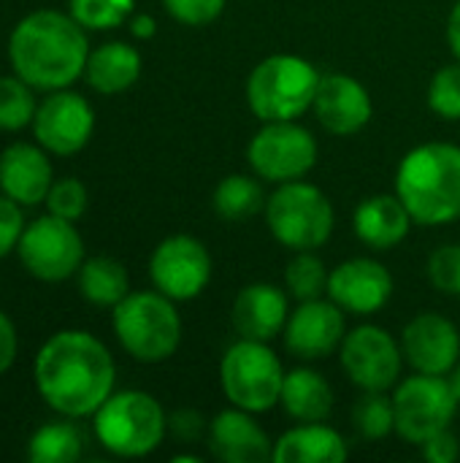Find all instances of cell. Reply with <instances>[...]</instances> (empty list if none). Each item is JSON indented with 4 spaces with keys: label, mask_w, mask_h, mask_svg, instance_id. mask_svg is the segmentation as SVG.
I'll use <instances>...</instances> for the list:
<instances>
[{
    "label": "cell",
    "mask_w": 460,
    "mask_h": 463,
    "mask_svg": "<svg viewBox=\"0 0 460 463\" xmlns=\"http://www.w3.org/2000/svg\"><path fill=\"white\" fill-rule=\"evenodd\" d=\"M33 374L46 407L70 420L92 418L117 385L114 358L89 331L49 336L35 355Z\"/></svg>",
    "instance_id": "1"
},
{
    "label": "cell",
    "mask_w": 460,
    "mask_h": 463,
    "mask_svg": "<svg viewBox=\"0 0 460 463\" xmlns=\"http://www.w3.org/2000/svg\"><path fill=\"white\" fill-rule=\"evenodd\" d=\"M87 27L70 14L38 8L16 22L8 35V62L33 90H65L84 76L89 57Z\"/></svg>",
    "instance_id": "2"
},
{
    "label": "cell",
    "mask_w": 460,
    "mask_h": 463,
    "mask_svg": "<svg viewBox=\"0 0 460 463\" xmlns=\"http://www.w3.org/2000/svg\"><path fill=\"white\" fill-rule=\"evenodd\" d=\"M396 195L415 225H450L460 217V146L426 141L409 149L396 168Z\"/></svg>",
    "instance_id": "3"
},
{
    "label": "cell",
    "mask_w": 460,
    "mask_h": 463,
    "mask_svg": "<svg viewBox=\"0 0 460 463\" xmlns=\"http://www.w3.org/2000/svg\"><path fill=\"white\" fill-rule=\"evenodd\" d=\"M111 328L119 347L138 364H163L182 345L176 301L160 290H130L111 309Z\"/></svg>",
    "instance_id": "4"
},
{
    "label": "cell",
    "mask_w": 460,
    "mask_h": 463,
    "mask_svg": "<svg viewBox=\"0 0 460 463\" xmlns=\"http://www.w3.org/2000/svg\"><path fill=\"white\" fill-rule=\"evenodd\" d=\"M100 448L117 458H144L168 437V415L146 391H114L92 415Z\"/></svg>",
    "instance_id": "5"
},
{
    "label": "cell",
    "mask_w": 460,
    "mask_h": 463,
    "mask_svg": "<svg viewBox=\"0 0 460 463\" xmlns=\"http://www.w3.org/2000/svg\"><path fill=\"white\" fill-rule=\"evenodd\" d=\"M320 76L301 54H268L247 76V106L260 122L301 119L312 111Z\"/></svg>",
    "instance_id": "6"
},
{
    "label": "cell",
    "mask_w": 460,
    "mask_h": 463,
    "mask_svg": "<svg viewBox=\"0 0 460 463\" xmlns=\"http://www.w3.org/2000/svg\"><path fill=\"white\" fill-rule=\"evenodd\" d=\"M263 217L271 236L290 252H317L336 228L331 198L306 179L277 184L266 201Z\"/></svg>",
    "instance_id": "7"
},
{
    "label": "cell",
    "mask_w": 460,
    "mask_h": 463,
    "mask_svg": "<svg viewBox=\"0 0 460 463\" xmlns=\"http://www.w3.org/2000/svg\"><path fill=\"white\" fill-rule=\"evenodd\" d=\"M285 366L268 342L241 339L233 342L220 361V385L230 407L252 415L279 407Z\"/></svg>",
    "instance_id": "8"
},
{
    "label": "cell",
    "mask_w": 460,
    "mask_h": 463,
    "mask_svg": "<svg viewBox=\"0 0 460 463\" xmlns=\"http://www.w3.org/2000/svg\"><path fill=\"white\" fill-rule=\"evenodd\" d=\"M317 138L298 119L260 122L247 144V163L252 174L268 184L306 179L317 165Z\"/></svg>",
    "instance_id": "9"
},
{
    "label": "cell",
    "mask_w": 460,
    "mask_h": 463,
    "mask_svg": "<svg viewBox=\"0 0 460 463\" xmlns=\"http://www.w3.org/2000/svg\"><path fill=\"white\" fill-rule=\"evenodd\" d=\"M458 407L447 377L412 372V377L401 380L393 388L396 434L404 442L420 448L434 434L453 429Z\"/></svg>",
    "instance_id": "10"
},
{
    "label": "cell",
    "mask_w": 460,
    "mask_h": 463,
    "mask_svg": "<svg viewBox=\"0 0 460 463\" xmlns=\"http://www.w3.org/2000/svg\"><path fill=\"white\" fill-rule=\"evenodd\" d=\"M16 255L30 277L41 282H65L84 263V239L70 220L46 212L24 225Z\"/></svg>",
    "instance_id": "11"
},
{
    "label": "cell",
    "mask_w": 460,
    "mask_h": 463,
    "mask_svg": "<svg viewBox=\"0 0 460 463\" xmlns=\"http://www.w3.org/2000/svg\"><path fill=\"white\" fill-rule=\"evenodd\" d=\"M336 355L342 372L358 391L390 393L401 383V369L407 364L401 342L388 328L374 323H363L347 331Z\"/></svg>",
    "instance_id": "12"
},
{
    "label": "cell",
    "mask_w": 460,
    "mask_h": 463,
    "mask_svg": "<svg viewBox=\"0 0 460 463\" xmlns=\"http://www.w3.org/2000/svg\"><path fill=\"white\" fill-rule=\"evenodd\" d=\"M149 279L155 290L171 301H192L211 282V255L201 239L174 233L155 247L149 258Z\"/></svg>",
    "instance_id": "13"
},
{
    "label": "cell",
    "mask_w": 460,
    "mask_h": 463,
    "mask_svg": "<svg viewBox=\"0 0 460 463\" xmlns=\"http://www.w3.org/2000/svg\"><path fill=\"white\" fill-rule=\"evenodd\" d=\"M95 130V109L92 103L73 90L49 92L33 117L35 141L57 157H70L81 152Z\"/></svg>",
    "instance_id": "14"
},
{
    "label": "cell",
    "mask_w": 460,
    "mask_h": 463,
    "mask_svg": "<svg viewBox=\"0 0 460 463\" xmlns=\"http://www.w3.org/2000/svg\"><path fill=\"white\" fill-rule=\"evenodd\" d=\"M282 336L293 358L306 364L323 361L339 353L347 336V312L325 296L312 301H298V307L290 309Z\"/></svg>",
    "instance_id": "15"
},
{
    "label": "cell",
    "mask_w": 460,
    "mask_h": 463,
    "mask_svg": "<svg viewBox=\"0 0 460 463\" xmlns=\"http://www.w3.org/2000/svg\"><path fill=\"white\" fill-rule=\"evenodd\" d=\"M396 282L385 263L374 258H350L331 269L328 298L352 317H371L388 307Z\"/></svg>",
    "instance_id": "16"
},
{
    "label": "cell",
    "mask_w": 460,
    "mask_h": 463,
    "mask_svg": "<svg viewBox=\"0 0 460 463\" xmlns=\"http://www.w3.org/2000/svg\"><path fill=\"white\" fill-rule=\"evenodd\" d=\"M401 353L412 372L447 377L460 361L458 326L437 312L415 315L401 331Z\"/></svg>",
    "instance_id": "17"
},
{
    "label": "cell",
    "mask_w": 460,
    "mask_h": 463,
    "mask_svg": "<svg viewBox=\"0 0 460 463\" xmlns=\"http://www.w3.org/2000/svg\"><path fill=\"white\" fill-rule=\"evenodd\" d=\"M312 111L320 128L331 136H355L371 122L374 103L369 90L355 76L331 71L320 76Z\"/></svg>",
    "instance_id": "18"
},
{
    "label": "cell",
    "mask_w": 460,
    "mask_h": 463,
    "mask_svg": "<svg viewBox=\"0 0 460 463\" xmlns=\"http://www.w3.org/2000/svg\"><path fill=\"white\" fill-rule=\"evenodd\" d=\"M206 448L222 463H263L274 456V439L252 412L228 407L209 418Z\"/></svg>",
    "instance_id": "19"
},
{
    "label": "cell",
    "mask_w": 460,
    "mask_h": 463,
    "mask_svg": "<svg viewBox=\"0 0 460 463\" xmlns=\"http://www.w3.org/2000/svg\"><path fill=\"white\" fill-rule=\"evenodd\" d=\"M287 317H290V293L271 282L244 285L230 307V323L241 339L271 342L285 331Z\"/></svg>",
    "instance_id": "20"
},
{
    "label": "cell",
    "mask_w": 460,
    "mask_h": 463,
    "mask_svg": "<svg viewBox=\"0 0 460 463\" xmlns=\"http://www.w3.org/2000/svg\"><path fill=\"white\" fill-rule=\"evenodd\" d=\"M54 182L46 149L38 144H8L0 152V193H5L19 206H35L46 201Z\"/></svg>",
    "instance_id": "21"
},
{
    "label": "cell",
    "mask_w": 460,
    "mask_h": 463,
    "mask_svg": "<svg viewBox=\"0 0 460 463\" xmlns=\"http://www.w3.org/2000/svg\"><path fill=\"white\" fill-rule=\"evenodd\" d=\"M415 220L396 193L369 195L355 206L352 228L361 244L374 252L396 250L412 231Z\"/></svg>",
    "instance_id": "22"
},
{
    "label": "cell",
    "mask_w": 460,
    "mask_h": 463,
    "mask_svg": "<svg viewBox=\"0 0 460 463\" xmlns=\"http://www.w3.org/2000/svg\"><path fill=\"white\" fill-rule=\"evenodd\" d=\"M350 456L347 439L328 426L317 423H296L279 439H274V463H342Z\"/></svg>",
    "instance_id": "23"
},
{
    "label": "cell",
    "mask_w": 460,
    "mask_h": 463,
    "mask_svg": "<svg viewBox=\"0 0 460 463\" xmlns=\"http://www.w3.org/2000/svg\"><path fill=\"white\" fill-rule=\"evenodd\" d=\"M141 54L127 41H106L87 57L84 79L98 95H119L130 90L141 76Z\"/></svg>",
    "instance_id": "24"
},
{
    "label": "cell",
    "mask_w": 460,
    "mask_h": 463,
    "mask_svg": "<svg viewBox=\"0 0 460 463\" xmlns=\"http://www.w3.org/2000/svg\"><path fill=\"white\" fill-rule=\"evenodd\" d=\"M279 407L296 423L328 420L333 412V388L317 369H309V366L290 369L282 383Z\"/></svg>",
    "instance_id": "25"
},
{
    "label": "cell",
    "mask_w": 460,
    "mask_h": 463,
    "mask_svg": "<svg viewBox=\"0 0 460 463\" xmlns=\"http://www.w3.org/2000/svg\"><path fill=\"white\" fill-rule=\"evenodd\" d=\"M76 282H79L81 298L103 309H114L130 293L127 269L108 255L84 258L81 269L76 271Z\"/></svg>",
    "instance_id": "26"
},
{
    "label": "cell",
    "mask_w": 460,
    "mask_h": 463,
    "mask_svg": "<svg viewBox=\"0 0 460 463\" xmlns=\"http://www.w3.org/2000/svg\"><path fill=\"white\" fill-rule=\"evenodd\" d=\"M263 179L255 174H228L211 193V209L217 217L228 222H244L266 209Z\"/></svg>",
    "instance_id": "27"
},
{
    "label": "cell",
    "mask_w": 460,
    "mask_h": 463,
    "mask_svg": "<svg viewBox=\"0 0 460 463\" xmlns=\"http://www.w3.org/2000/svg\"><path fill=\"white\" fill-rule=\"evenodd\" d=\"M81 434L73 423H46L27 442L30 463H73L81 458Z\"/></svg>",
    "instance_id": "28"
},
{
    "label": "cell",
    "mask_w": 460,
    "mask_h": 463,
    "mask_svg": "<svg viewBox=\"0 0 460 463\" xmlns=\"http://www.w3.org/2000/svg\"><path fill=\"white\" fill-rule=\"evenodd\" d=\"M352 426L361 439L382 442L396 431L393 396L382 391H361V399L352 407Z\"/></svg>",
    "instance_id": "29"
},
{
    "label": "cell",
    "mask_w": 460,
    "mask_h": 463,
    "mask_svg": "<svg viewBox=\"0 0 460 463\" xmlns=\"http://www.w3.org/2000/svg\"><path fill=\"white\" fill-rule=\"evenodd\" d=\"M328 269L314 252H296L285 266V290L296 301H312L328 296Z\"/></svg>",
    "instance_id": "30"
},
{
    "label": "cell",
    "mask_w": 460,
    "mask_h": 463,
    "mask_svg": "<svg viewBox=\"0 0 460 463\" xmlns=\"http://www.w3.org/2000/svg\"><path fill=\"white\" fill-rule=\"evenodd\" d=\"M35 90L19 76H0V130L14 133L33 125Z\"/></svg>",
    "instance_id": "31"
},
{
    "label": "cell",
    "mask_w": 460,
    "mask_h": 463,
    "mask_svg": "<svg viewBox=\"0 0 460 463\" xmlns=\"http://www.w3.org/2000/svg\"><path fill=\"white\" fill-rule=\"evenodd\" d=\"M70 16L87 30H114L133 16L136 0H70Z\"/></svg>",
    "instance_id": "32"
},
{
    "label": "cell",
    "mask_w": 460,
    "mask_h": 463,
    "mask_svg": "<svg viewBox=\"0 0 460 463\" xmlns=\"http://www.w3.org/2000/svg\"><path fill=\"white\" fill-rule=\"evenodd\" d=\"M428 109L445 119V122H460V60L442 65L431 81H428V92H426Z\"/></svg>",
    "instance_id": "33"
},
{
    "label": "cell",
    "mask_w": 460,
    "mask_h": 463,
    "mask_svg": "<svg viewBox=\"0 0 460 463\" xmlns=\"http://www.w3.org/2000/svg\"><path fill=\"white\" fill-rule=\"evenodd\" d=\"M43 206H46L49 214L76 222V220L84 217V212L89 206V193H87V187L76 176H65V179L52 182Z\"/></svg>",
    "instance_id": "34"
},
{
    "label": "cell",
    "mask_w": 460,
    "mask_h": 463,
    "mask_svg": "<svg viewBox=\"0 0 460 463\" xmlns=\"http://www.w3.org/2000/svg\"><path fill=\"white\" fill-rule=\"evenodd\" d=\"M428 282L450 298H460V244H442L428 255Z\"/></svg>",
    "instance_id": "35"
},
{
    "label": "cell",
    "mask_w": 460,
    "mask_h": 463,
    "mask_svg": "<svg viewBox=\"0 0 460 463\" xmlns=\"http://www.w3.org/2000/svg\"><path fill=\"white\" fill-rule=\"evenodd\" d=\"M160 3L165 14L176 19L179 24L201 27V24H211L214 19H220L228 0H160Z\"/></svg>",
    "instance_id": "36"
},
{
    "label": "cell",
    "mask_w": 460,
    "mask_h": 463,
    "mask_svg": "<svg viewBox=\"0 0 460 463\" xmlns=\"http://www.w3.org/2000/svg\"><path fill=\"white\" fill-rule=\"evenodd\" d=\"M168 434L179 442V445H195V442H206L209 434V418L198 410L182 407L174 410L168 415Z\"/></svg>",
    "instance_id": "37"
},
{
    "label": "cell",
    "mask_w": 460,
    "mask_h": 463,
    "mask_svg": "<svg viewBox=\"0 0 460 463\" xmlns=\"http://www.w3.org/2000/svg\"><path fill=\"white\" fill-rule=\"evenodd\" d=\"M24 231V214L16 201H11L5 193H0V258L16 250Z\"/></svg>",
    "instance_id": "38"
},
{
    "label": "cell",
    "mask_w": 460,
    "mask_h": 463,
    "mask_svg": "<svg viewBox=\"0 0 460 463\" xmlns=\"http://www.w3.org/2000/svg\"><path fill=\"white\" fill-rule=\"evenodd\" d=\"M420 450L428 463H453L458 461L460 456V439L453 434V429H447V431H439L431 439H426L420 445Z\"/></svg>",
    "instance_id": "39"
},
{
    "label": "cell",
    "mask_w": 460,
    "mask_h": 463,
    "mask_svg": "<svg viewBox=\"0 0 460 463\" xmlns=\"http://www.w3.org/2000/svg\"><path fill=\"white\" fill-rule=\"evenodd\" d=\"M16 350H19L16 326L11 323V317H8L5 312H0V377L14 366Z\"/></svg>",
    "instance_id": "40"
},
{
    "label": "cell",
    "mask_w": 460,
    "mask_h": 463,
    "mask_svg": "<svg viewBox=\"0 0 460 463\" xmlns=\"http://www.w3.org/2000/svg\"><path fill=\"white\" fill-rule=\"evenodd\" d=\"M127 24H130L133 38H138V41H149V38H155V33H157V22H155L152 14H133V16L127 19Z\"/></svg>",
    "instance_id": "41"
},
{
    "label": "cell",
    "mask_w": 460,
    "mask_h": 463,
    "mask_svg": "<svg viewBox=\"0 0 460 463\" xmlns=\"http://www.w3.org/2000/svg\"><path fill=\"white\" fill-rule=\"evenodd\" d=\"M447 46L453 52V57L460 60V0H455V5L450 8V16H447Z\"/></svg>",
    "instance_id": "42"
},
{
    "label": "cell",
    "mask_w": 460,
    "mask_h": 463,
    "mask_svg": "<svg viewBox=\"0 0 460 463\" xmlns=\"http://www.w3.org/2000/svg\"><path fill=\"white\" fill-rule=\"evenodd\" d=\"M447 383H450V388H453V393H455V399H458L460 404V361L455 364V369L447 374Z\"/></svg>",
    "instance_id": "43"
},
{
    "label": "cell",
    "mask_w": 460,
    "mask_h": 463,
    "mask_svg": "<svg viewBox=\"0 0 460 463\" xmlns=\"http://www.w3.org/2000/svg\"><path fill=\"white\" fill-rule=\"evenodd\" d=\"M171 461L174 463H201V456H195V453H176Z\"/></svg>",
    "instance_id": "44"
}]
</instances>
